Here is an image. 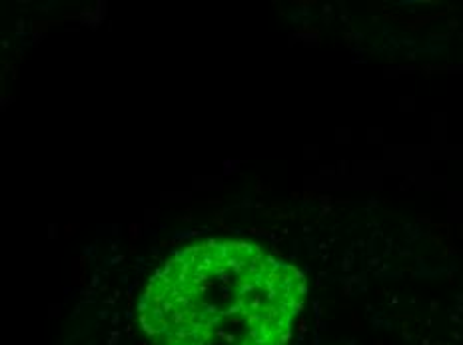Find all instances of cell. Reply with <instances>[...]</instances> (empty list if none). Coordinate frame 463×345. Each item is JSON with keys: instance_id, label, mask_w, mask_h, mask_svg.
Returning <instances> with one entry per match:
<instances>
[{"instance_id": "obj_1", "label": "cell", "mask_w": 463, "mask_h": 345, "mask_svg": "<svg viewBox=\"0 0 463 345\" xmlns=\"http://www.w3.org/2000/svg\"><path fill=\"white\" fill-rule=\"evenodd\" d=\"M304 295L294 266L254 244L210 239L154 275L140 323L154 345H286Z\"/></svg>"}]
</instances>
